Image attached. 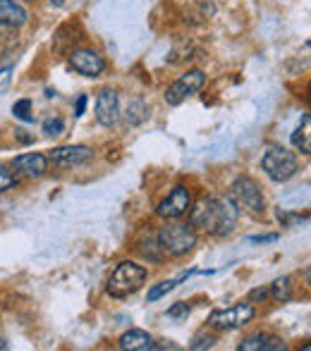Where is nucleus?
Instances as JSON below:
<instances>
[{
    "label": "nucleus",
    "mask_w": 311,
    "mask_h": 351,
    "mask_svg": "<svg viewBox=\"0 0 311 351\" xmlns=\"http://www.w3.org/2000/svg\"><path fill=\"white\" fill-rule=\"evenodd\" d=\"M266 296H268V291H266V289H254L249 294V304H254L256 299H266Z\"/></svg>",
    "instance_id": "obj_28"
},
{
    "label": "nucleus",
    "mask_w": 311,
    "mask_h": 351,
    "mask_svg": "<svg viewBox=\"0 0 311 351\" xmlns=\"http://www.w3.org/2000/svg\"><path fill=\"white\" fill-rule=\"evenodd\" d=\"M27 22V10L17 0H0V27H22Z\"/></svg>",
    "instance_id": "obj_14"
},
{
    "label": "nucleus",
    "mask_w": 311,
    "mask_h": 351,
    "mask_svg": "<svg viewBox=\"0 0 311 351\" xmlns=\"http://www.w3.org/2000/svg\"><path fill=\"white\" fill-rule=\"evenodd\" d=\"M41 130L46 136H60L65 132V122H62V117H46Z\"/></svg>",
    "instance_id": "obj_21"
},
{
    "label": "nucleus",
    "mask_w": 311,
    "mask_h": 351,
    "mask_svg": "<svg viewBox=\"0 0 311 351\" xmlns=\"http://www.w3.org/2000/svg\"><path fill=\"white\" fill-rule=\"evenodd\" d=\"M206 84V74L201 70H192L187 74H182L175 84H170L165 91V103L168 106H180L185 98H189L192 93L201 91Z\"/></svg>",
    "instance_id": "obj_7"
},
{
    "label": "nucleus",
    "mask_w": 311,
    "mask_h": 351,
    "mask_svg": "<svg viewBox=\"0 0 311 351\" xmlns=\"http://www.w3.org/2000/svg\"><path fill=\"white\" fill-rule=\"evenodd\" d=\"M84 108H87V96H79L77 98V106H75V115L77 117L84 115Z\"/></svg>",
    "instance_id": "obj_27"
},
{
    "label": "nucleus",
    "mask_w": 311,
    "mask_h": 351,
    "mask_svg": "<svg viewBox=\"0 0 311 351\" xmlns=\"http://www.w3.org/2000/svg\"><path fill=\"white\" fill-rule=\"evenodd\" d=\"M261 167L273 182H288L290 177L297 175V158L283 146H268L261 158Z\"/></svg>",
    "instance_id": "obj_4"
},
{
    "label": "nucleus",
    "mask_w": 311,
    "mask_h": 351,
    "mask_svg": "<svg viewBox=\"0 0 311 351\" xmlns=\"http://www.w3.org/2000/svg\"><path fill=\"white\" fill-rule=\"evenodd\" d=\"M70 67L84 77H98L106 70V62L96 51H75L70 56Z\"/></svg>",
    "instance_id": "obj_12"
},
{
    "label": "nucleus",
    "mask_w": 311,
    "mask_h": 351,
    "mask_svg": "<svg viewBox=\"0 0 311 351\" xmlns=\"http://www.w3.org/2000/svg\"><path fill=\"white\" fill-rule=\"evenodd\" d=\"M144 282H146V268L132 263V261H122L113 270L111 278H108V294L122 299V296H130L135 291H139Z\"/></svg>",
    "instance_id": "obj_3"
},
{
    "label": "nucleus",
    "mask_w": 311,
    "mask_h": 351,
    "mask_svg": "<svg viewBox=\"0 0 311 351\" xmlns=\"http://www.w3.org/2000/svg\"><path fill=\"white\" fill-rule=\"evenodd\" d=\"M249 244H266V241H278V234H264V237H249Z\"/></svg>",
    "instance_id": "obj_26"
},
{
    "label": "nucleus",
    "mask_w": 311,
    "mask_h": 351,
    "mask_svg": "<svg viewBox=\"0 0 311 351\" xmlns=\"http://www.w3.org/2000/svg\"><path fill=\"white\" fill-rule=\"evenodd\" d=\"M14 186H17V175H14V170L0 162V194L14 189Z\"/></svg>",
    "instance_id": "obj_20"
},
{
    "label": "nucleus",
    "mask_w": 311,
    "mask_h": 351,
    "mask_svg": "<svg viewBox=\"0 0 311 351\" xmlns=\"http://www.w3.org/2000/svg\"><path fill=\"white\" fill-rule=\"evenodd\" d=\"M230 199L237 204V208L249 210L251 215H264L266 210V199L261 194L259 184L249 177H240V180L233 182L230 186Z\"/></svg>",
    "instance_id": "obj_5"
},
{
    "label": "nucleus",
    "mask_w": 311,
    "mask_h": 351,
    "mask_svg": "<svg viewBox=\"0 0 311 351\" xmlns=\"http://www.w3.org/2000/svg\"><path fill=\"white\" fill-rule=\"evenodd\" d=\"M214 342H216L214 335H204V332H201V335H196L194 342H192L189 347L194 349V351H199V349H211V347H214Z\"/></svg>",
    "instance_id": "obj_23"
},
{
    "label": "nucleus",
    "mask_w": 311,
    "mask_h": 351,
    "mask_svg": "<svg viewBox=\"0 0 311 351\" xmlns=\"http://www.w3.org/2000/svg\"><path fill=\"white\" fill-rule=\"evenodd\" d=\"M185 275H189V273H185ZM185 275H180L177 280H163V282H158V285H154L149 289V301H158V299H163L165 294H170V291L180 285V280L185 278Z\"/></svg>",
    "instance_id": "obj_18"
},
{
    "label": "nucleus",
    "mask_w": 311,
    "mask_h": 351,
    "mask_svg": "<svg viewBox=\"0 0 311 351\" xmlns=\"http://www.w3.org/2000/svg\"><path fill=\"white\" fill-rule=\"evenodd\" d=\"M189 208H192L189 189H187V186H175V189L161 201L156 213L161 217H165V220H177V217H182Z\"/></svg>",
    "instance_id": "obj_8"
},
{
    "label": "nucleus",
    "mask_w": 311,
    "mask_h": 351,
    "mask_svg": "<svg viewBox=\"0 0 311 351\" xmlns=\"http://www.w3.org/2000/svg\"><path fill=\"white\" fill-rule=\"evenodd\" d=\"M149 117V108H146V103L144 101H132L130 106H127V112H125V120H127V125L130 127H137V125H141V122Z\"/></svg>",
    "instance_id": "obj_17"
},
{
    "label": "nucleus",
    "mask_w": 311,
    "mask_h": 351,
    "mask_svg": "<svg viewBox=\"0 0 311 351\" xmlns=\"http://www.w3.org/2000/svg\"><path fill=\"white\" fill-rule=\"evenodd\" d=\"M192 210V227L209 232L211 237H228L237 227L240 208L230 196H206Z\"/></svg>",
    "instance_id": "obj_1"
},
{
    "label": "nucleus",
    "mask_w": 311,
    "mask_h": 351,
    "mask_svg": "<svg viewBox=\"0 0 311 351\" xmlns=\"http://www.w3.org/2000/svg\"><path fill=\"white\" fill-rule=\"evenodd\" d=\"M292 143L304 153V156H309L311 153V117L309 115H304L302 125L292 132Z\"/></svg>",
    "instance_id": "obj_16"
},
{
    "label": "nucleus",
    "mask_w": 311,
    "mask_h": 351,
    "mask_svg": "<svg viewBox=\"0 0 311 351\" xmlns=\"http://www.w3.org/2000/svg\"><path fill=\"white\" fill-rule=\"evenodd\" d=\"M12 115L17 117V120L22 122H32L34 115H32V101L29 98H22V101H17L12 106Z\"/></svg>",
    "instance_id": "obj_22"
},
{
    "label": "nucleus",
    "mask_w": 311,
    "mask_h": 351,
    "mask_svg": "<svg viewBox=\"0 0 311 351\" xmlns=\"http://www.w3.org/2000/svg\"><path fill=\"white\" fill-rule=\"evenodd\" d=\"M270 291H273V299L275 301H290L292 299V289H290V278H278L270 285Z\"/></svg>",
    "instance_id": "obj_19"
},
{
    "label": "nucleus",
    "mask_w": 311,
    "mask_h": 351,
    "mask_svg": "<svg viewBox=\"0 0 311 351\" xmlns=\"http://www.w3.org/2000/svg\"><path fill=\"white\" fill-rule=\"evenodd\" d=\"M156 239L163 254L180 258V256L189 254L196 246V232H194V227L185 225V222H168L165 227H161Z\"/></svg>",
    "instance_id": "obj_2"
},
{
    "label": "nucleus",
    "mask_w": 311,
    "mask_h": 351,
    "mask_svg": "<svg viewBox=\"0 0 311 351\" xmlns=\"http://www.w3.org/2000/svg\"><path fill=\"white\" fill-rule=\"evenodd\" d=\"M96 117L103 127H115L120 120V101L113 88H103L96 98Z\"/></svg>",
    "instance_id": "obj_10"
},
{
    "label": "nucleus",
    "mask_w": 311,
    "mask_h": 351,
    "mask_svg": "<svg viewBox=\"0 0 311 351\" xmlns=\"http://www.w3.org/2000/svg\"><path fill=\"white\" fill-rule=\"evenodd\" d=\"M93 158V151L89 146H60L51 153V162L60 170L82 167Z\"/></svg>",
    "instance_id": "obj_9"
},
{
    "label": "nucleus",
    "mask_w": 311,
    "mask_h": 351,
    "mask_svg": "<svg viewBox=\"0 0 311 351\" xmlns=\"http://www.w3.org/2000/svg\"><path fill=\"white\" fill-rule=\"evenodd\" d=\"M3 349H8V344H5V339H0V351Z\"/></svg>",
    "instance_id": "obj_30"
},
{
    "label": "nucleus",
    "mask_w": 311,
    "mask_h": 351,
    "mask_svg": "<svg viewBox=\"0 0 311 351\" xmlns=\"http://www.w3.org/2000/svg\"><path fill=\"white\" fill-rule=\"evenodd\" d=\"M251 318H254V306L246 301V304H237V306H230V308L214 311V313L209 315V325L214 330H220V332H228V330L244 328Z\"/></svg>",
    "instance_id": "obj_6"
},
{
    "label": "nucleus",
    "mask_w": 311,
    "mask_h": 351,
    "mask_svg": "<svg viewBox=\"0 0 311 351\" xmlns=\"http://www.w3.org/2000/svg\"><path fill=\"white\" fill-rule=\"evenodd\" d=\"M117 347L125 351H149V349H156V344H154V339H151V335L144 332V330H130V332H125L120 337Z\"/></svg>",
    "instance_id": "obj_15"
},
{
    "label": "nucleus",
    "mask_w": 311,
    "mask_h": 351,
    "mask_svg": "<svg viewBox=\"0 0 311 351\" xmlns=\"http://www.w3.org/2000/svg\"><path fill=\"white\" fill-rule=\"evenodd\" d=\"M62 3H65V0H51V5H56V8H60Z\"/></svg>",
    "instance_id": "obj_29"
},
{
    "label": "nucleus",
    "mask_w": 311,
    "mask_h": 351,
    "mask_svg": "<svg viewBox=\"0 0 311 351\" xmlns=\"http://www.w3.org/2000/svg\"><path fill=\"white\" fill-rule=\"evenodd\" d=\"M285 349H288V344L268 332H256L240 344V351H285Z\"/></svg>",
    "instance_id": "obj_13"
},
{
    "label": "nucleus",
    "mask_w": 311,
    "mask_h": 351,
    "mask_svg": "<svg viewBox=\"0 0 311 351\" xmlns=\"http://www.w3.org/2000/svg\"><path fill=\"white\" fill-rule=\"evenodd\" d=\"M10 82H12V67H3V70H0V93L8 91Z\"/></svg>",
    "instance_id": "obj_25"
},
{
    "label": "nucleus",
    "mask_w": 311,
    "mask_h": 351,
    "mask_svg": "<svg viewBox=\"0 0 311 351\" xmlns=\"http://www.w3.org/2000/svg\"><path fill=\"white\" fill-rule=\"evenodd\" d=\"M168 315H170V318H177V320L187 318V315H189V306L182 304V301H180V304H175L172 308H168Z\"/></svg>",
    "instance_id": "obj_24"
},
{
    "label": "nucleus",
    "mask_w": 311,
    "mask_h": 351,
    "mask_svg": "<svg viewBox=\"0 0 311 351\" xmlns=\"http://www.w3.org/2000/svg\"><path fill=\"white\" fill-rule=\"evenodd\" d=\"M12 170L17 177H43L48 172V158L41 153H24L17 156L12 162Z\"/></svg>",
    "instance_id": "obj_11"
}]
</instances>
